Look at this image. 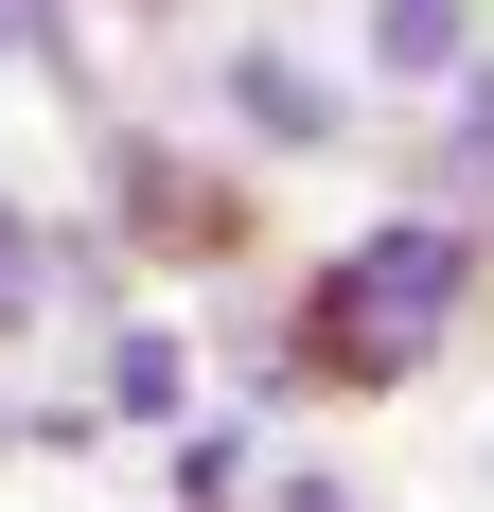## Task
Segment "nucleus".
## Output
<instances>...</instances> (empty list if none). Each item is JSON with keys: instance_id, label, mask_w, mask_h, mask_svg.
I'll return each instance as SVG.
<instances>
[{"instance_id": "nucleus-1", "label": "nucleus", "mask_w": 494, "mask_h": 512, "mask_svg": "<svg viewBox=\"0 0 494 512\" xmlns=\"http://www.w3.org/2000/svg\"><path fill=\"white\" fill-rule=\"evenodd\" d=\"M477 301V230L459 212H389V230H353L318 283H300V371L318 389H406V371L459 336Z\"/></svg>"}, {"instance_id": "nucleus-2", "label": "nucleus", "mask_w": 494, "mask_h": 512, "mask_svg": "<svg viewBox=\"0 0 494 512\" xmlns=\"http://www.w3.org/2000/svg\"><path fill=\"white\" fill-rule=\"evenodd\" d=\"M371 71H389V89H459V71H477V18H459V0H371Z\"/></svg>"}, {"instance_id": "nucleus-3", "label": "nucleus", "mask_w": 494, "mask_h": 512, "mask_svg": "<svg viewBox=\"0 0 494 512\" xmlns=\"http://www.w3.org/2000/svg\"><path fill=\"white\" fill-rule=\"evenodd\" d=\"M230 124H247V142H336V106H318V89H300V71H283V53H247V71H230Z\"/></svg>"}, {"instance_id": "nucleus-4", "label": "nucleus", "mask_w": 494, "mask_h": 512, "mask_svg": "<svg viewBox=\"0 0 494 512\" xmlns=\"http://www.w3.org/2000/svg\"><path fill=\"white\" fill-rule=\"evenodd\" d=\"M106 407H124V424L177 407V336H124V354H106Z\"/></svg>"}, {"instance_id": "nucleus-5", "label": "nucleus", "mask_w": 494, "mask_h": 512, "mask_svg": "<svg viewBox=\"0 0 494 512\" xmlns=\"http://www.w3.org/2000/svg\"><path fill=\"white\" fill-rule=\"evenodd\" d=\"M230 477H247V424H212L195 460H177V512H230Z\"/></svg>"}, {"instance_id": "nucleus-6", "label": "nucleus", "mask_w": 494, "mask_h": 512, "mask_svg": "<svg viewBox=\"0 0 494 512\" xmlns=\"http://www.w3.org/2000/svg\"><path fill=\"white\" fill-rule=\"evenodd\" d=\"M265 512H353V477H283V495H265Z\"/></svg>"}]
</instances>
